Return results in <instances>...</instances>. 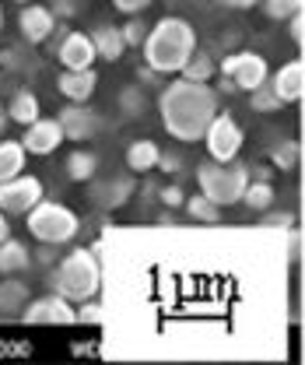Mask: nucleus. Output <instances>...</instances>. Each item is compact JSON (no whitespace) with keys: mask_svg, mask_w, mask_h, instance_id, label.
Returning <instances> with one entry per match:
<instances>
[{"mask_svg":"<svg viewBox=\"0 0 305 365\" xmlns=\"http://www.w3.org/2000/svg\"><path fill=\"white\" fill-rule=\"evenodd\" d=\"M182 81H197V85H211V78H214V56H207V53H193L186 63H182Z\"/></svg>","mask_w":305,"mask_h":365,"instance_id":"nucleus-21","label":"nucleus"},{"mask_svg":"<svg viewBox=\"0 0 305 365\" xmlns=\"http://www.w3.org/2000/svg\"><path fill=\"white\" fill-rule=\"evenodd\" d=\"M56 29V14L46 7V4H25L21 14H18V32L25 43H46Z\"/></svg>","mask_w":305,"mask_h":365,"instance_id":"nucleus-10","label":"nucleus"},{"mask_svg":"<svg viewBox=\"0 0 305 365\" xmlns=\"http://www.w3.org/2000/svg\"><path fill=\"white\" fill-rule=\"evenodd\" d=\"M56 295H63L67 302H85L95 299L102 288V264L91 250H74L60 260V267L53 274Z\"/></svg>","mask_w":305,"mask_h":365,"instance_id":"nucleus-3","label":"nucleus"},{"mask_svg":"<svg viewBox=\"0 0 305 365\" xmlns=\"http://www.w3.org/2000/svg\"><path fill=\"white\" fill-rule=\"evenodd\" d=\"M249 98H253V109H257V113H277V109L284 106V102H281V98L270 91V85L253 88V91H249Z\"/></svg>","mask_w":305,"mask_h":365,"instance_id":"nucleus-28","label":"nucleus"},{"mask_svg":"<svg viewBox=\"0 0 305 365\" xmlns=\"http://www.w3.org/2000/svg\"><path fill=\"white\" fill-rule=\"evenodd\" d=\"M162 162V151H158V144L155 140H133L130 148H127V169L130 173H151L155 165Z\"/></svg>","mask_w":305,"mask_h":365,"instance_id":"nucleus-17","label":"nucleus"},{"mask_svg":"<svg viewBox=\"0 0 305 365\" xmlns=\"http://www.w3.org/2000/svg\"><path fill=\"white\" fill-rule=\"evenodd\" d=\"M25 299H29L25 284H18V281H4V284H0V309H4V313L21 309V306H25Z\"/></svg>","mask_w":305,"mask_h":365,"instance_id":"nucleus-26","label":"nucleus"},{"mask_svg":"<svg viewBox=\"0 0 305 365\" xmlns=\"http://www.w3.org/2000/svg\"><path fill=\"white\" fill-rule=\"evenodd\" d=\"M14 4H29V0H14Z\"/></svg>","mask_w":305,"mask_h":365,"instance_id":"nucleus-38","label":"nucleus"},{"mask_svg":"<svg viewBox=\"0 0 305 365\" xmlns=\"http://www.w3.org/2000/svg\"><path fill=\"white\" fill-rule=\"evenodd\" d=\"M221 74L239 91H253L267 85V60L260 53H232L221 60Z\"/></svg>","mask_w":305,"mask_h":365,"instance_id":"nucleus-8","label":"nucleus"},{"mask_svg":"<svg viewBox=\"0 0 305 365\" xmlns=\"http://www.w3.org/2000/svg\"><path fill=\"white\" fill-rule=\"evenodd\" d=\"M29 264H32V253L18 239H4L0 242V274H21Z\"/></svg>","mask_w":305,"mask_h":365,"instance_id":"nucleus-18","label":"nucleus"},{"mask_svg":"<svg viewBox=\"0 0 305 365\" xmlns=\"http://www.w3.org/2000/svg\"><path fill=\"white\" fill-rule=\"evenodd\" d=\"M95 169H98V158H95L91 151H74V155L67 158V176L74 182H88L95 176Z\"/></svg>","mask_w":305,"mask_h":365,"instance_id":"nucleus-23","label":"nucleus"},{"mask_svg":"<svg viewBox=\"0 0 305 365\" xmlns=\"http://www.w3.org/2000/svg\"><path fill=\"white\" fill-rule=\"evenodd\" d=\"M288 36H291V43H299V46L305 43V18H302V11L288 18Z\"/></svg>","mask_w":305,"mask_h":365,"instance_id":"nucleus-30","label":"nucleus"},{"mask_svg":"<svg viewBox=\"0 0 305 365\" xmlns=\"http://www.w3.org/2000/svg\"><path fill=\"white\" fill-rule=\"evenodd\" d=\"M4 239H11V225H7V215L0 211V242H4Z\"/></svg>","mask_w":305,"mask_h":365,"instance_id":"nucleus-35","label":"nucleus"},{"mask_svg":"<svg viewBox=\"0 0 305 365\" xmlns=\"http://www.w3.org/2000/svg\"><path fill=\"white\" fill-rule=\"evenodd\" d=\"M60 144H63L60 120H46V116H39L36 123H29V127H25V137H21V148H25L29 155H53Z\"/></svg>","mask_w":305,"mask_h":365,"instance_id":"nucleus-11","label":"nucleus"},{"mask_svg":"<svg viewBox=\"0 0 305 365\" xmlns=\"http://www.w3.org/2000/svg\"><path fill=\"white\" fill-rule=\"evenodd\" d=\"M224 7H242V11H249V7H257L260 0H221Z\"/></svg>","mask_w":305,"mask_h":365,"instance_id":"nucleus-34","label":"nucleus"},{"mask_svg":"<svg viewBox=\"0 0 305 365\" xmlns=\"http://www.w3.org/2000/svg\"><path fill=\"white\" fill-rule=\"evenodd\" d=\"M56 120H60V127H63V140H88V137L102 127L98 113H91L85 102H71Z\"/></svg>","mask_w":305,"mask_h":365,"instance_id":"nucleus-12","label":"nucleus"},{"mask_svg":"<svg viewBox=\"0 0 305 365\" xmlns=\"http://www.w3.org/2000/svg\"><path fill=\"white\" fill-rule=\"evenodd\" d=\"M270 91H274L284 106L302 98V91H305V63H302V56H299V60H288V63H284V67L274 74Z\"/></svg>","mask_w":305,"mask_h":365,"instance_id":"nucleus-14","label":"nucleus"},{"mask_svg":"<svg viewBox=\"0 0 305 365\" xmlns=\"http://www.w3.org/2000/svg\"><path fill=\"white\" fill-rule=\"evenodd\" d=\"M56 85H60V95H63L67 102H88V98L95 95L98 78H95L91 67H88V71H63Z\"/></svg>","mask_w":305,"mask_h":365,"instance_id":"nucleus-15","label":"nucleus"},{"mask_svg":"<svg viewBox=\"0 0 305 365\" xmlns=\"http://www.w3.org/2000/svg\"><path fill=\"white\" fill-rule=\"evenodd\" d=\"M299 155H302V148H299V140H281L274 151H270V162L277 165V169H295L299 165Z\"/></svg>","mask_w":305,"mask_h":365,"instance_id":"nucleus-25","label":"nucleus"},{"mask_svg":"<svg viewBox=\"0 0 305 365\" xmlns=\"http://www.w3.org/2000/svg\"><path fill=\"white\" fill-rule=\"evenodd\" d=\"M7 120H14V123H21V127L36 123V120H39V98L29 88H21L11 98V106H7Z\"/></svg>","mask_w":305,"mask_h":365,"instance_id":"nucleus-19","label":"nucleus"},{"mask_svg":"<svg viewBox=\"0 0 305 365\" xmlns=\"http://www.w3.org/2000/svg\"><path fill=\"white\" fill-rule=\"evenodd\" d=\"M120 32H123V43H127V46L133 49V46L144 43V36H148V25H144L140 18H130V21H127V25H123Z\"/></svg>","mask_w":305,"mask_h":365,"instance_id":"nucleus-29","label":"nucleus"},{"mask_svg":"<svg viewBox=\"0 0 305 365\" xmlns=\"http://www.w3.org/2000/svg\"><path fill=\"white\" fill-rule=\"evenodd\" d=\"M4 123H7V109H0V130H4Z\"/></svg>","mask_w":305,"mask_h":365,"instance_id":"nucleus-36","label":"nucleus"},{"mask_svg":"<svg viewBox=\"0 0 305 365\" xmlns=\"http://www.w3.org/2000/svg\"><path fill=\"white\" fill-rule=\"evenodd\" d=\"M29 232L46 242V246H63V242H71L74 235H78V215L67 207V204H56V200H39L29 215Z\"/></svg>","mask_w":305,"mask_h":365,"instance_id":"nucleus-5","label":"nucleus"},{"mask_svg":"<svg viewBox=\"0 0 305 365\" xmlns=\"http://www.w3.org/2000/svg\"><path fill=\"white\" fill-rule=\"evenodd\" d=\"M204 148L211 155V162H235V155L242 151V127L228 116V113H214L207 130H204Z\"/></svg>","mask_w":305,"mask_h":365,"instance_id":"nucleus-6","label":"nucleus"},{"mask_svg":"<svg viewBox=\"0 0 305 365\" xmlns=\"http://www.w3.org/2000/svg\"><path fill=\"white\" fill-rule=\"evenodd\" d=\"M21 323H32V327L36 323H78V309L63 295H46V299H36L25 306Z\"/></svg>","mask_w":305,"mask_h":365,"instance_id":"nucleus-9","label":"nucleus"},{"mask_svg":"<svg viewBox=\"0 0 305 365\" xmlns=\"http://www.w3.org/2000/svg\"><path fill=\"white\" fill-rule=\"evenodd\" d=\"M249 180H253L249 169H246V165H235V162H204V165L197 169L200 193H204L211 204H218V207L239 204Z\"/></svg>","mask_w":305,"mask_h":365,"instance_id":"nucleus-4","label":"nucleus"},{"mask_svg":"<svg viewBox=\"0 0 305 365\" xmlns=\"http://www.w3.org/2000/svg\"><path fill=\"white\" fill-rule=\"evenodd\" d=\"M25 158L29 151L21 148V140H0V182L18 176L25 169Z\"/></svg>","mask_w":305,"mask_h":365,"instance_id":"nucleus-20","label":"nucleus"},{"mask_svg":"<svg viewBox=\"0 0 305 365\" xmlns=\"http://www.w3.org/2000/svg\"><path fill=\"white\" fill-rule=\"evenodd\" d=\"M91 46H95V56H102V60H109V63H116V60L127 53L123 32H120L116 25H98V29L91 32Z\"/></svg>","mask_w":305,"mask_h":365,"instance_id":"nucleus-16","label":"nucleus"},{"mask_svg":"<svg viewBox=\"0 0 305 365\" xmlns=\"http://www.w3.org/2000/svg\"><path fill=\"white\" fill-rule=\"evenodd\" d=\"M242 204L246 207H253V211H267L270 204H274V186L267 180H249L246 182V190H242Z\"/></svg>","mask_w":305,"mask_h":365,"instance_id":"nucleus-22","label":"nucleus"},{"mask_svg":"<svg viewBox=\"0 0 305 365\" xmlns=\"http://www.w3.org/2000/svg\"><path fill=\"white\" fill-rule=\"evenodd\" d=\"M56 56H60V63H63V71H88L98 56H95V46H91V36L85 32H71V36H63V43L56 49Z\"/></svg>","mask_w":305,"mask_h":365,"instance_id":"nucleus-13","label":"nucleus"},{"mask_svg":"<svg viewBox=\"0 0 305 365\" xmlns=\"http://www.w3.org/2000/svg\"><path fill=\"white\" fill-rule=\"evenodd\" d=\"M186 215H190V218H197V222H204V225H214V222L221 218V207L218 204H211L204 193H197V197H190V200H186Z\"/></svg>","mask_w":305,"mask_h":365,"instance_id":"nucleus-24","label":"nucleus"},{"mask_svg":"<svg viewBox=\"0 0 305 365\" xmlns=\"http://www.w3.org/2000/svg\"><path fill=\"white\" fill-rule=\"evenodd\" d=\"M144 63L155 74H179L182 63L197 53V32L186 18H162L144 36Z\"/></svg>","mask_w":305,"mask_h":365,"instance_id":"nucleus-2","label":"nucleus"},{"mask_svg":"<svg viewBox=\"0 0 305 365\" xmlns=\"http://www.w3.org/2000/svg\"><path fill=\"white\" fill-rule=\"evenodd\" d=\"M78 319H85V323H102V306H95L91 299H85V306H81Z\"/></svg>","mask_w":305,"mask_h":365,"instance_id":"nucleus-31","label":"nucleus"},{"mask_svg":"<svg viewBox=\"0 0 305 365\" xmlns=\"http://www.w3.org/2000/svg\"><path fill=\"white\" fill-rule=\"evenodd\" d=\"M116 4V11H123V14H140L151 0H113Z\"/></svg>","mask_w":305,"mask_h":365,"instance_id":"nucleus-32","label":"nucleus"},{"mask_svg":"<svg viewBox=\"0 0 305 365\" xmlns=\"http://www.w3.org/2000/svg\"><path fill=\"white\" fill-rule=\"evenodd\" d=\"M158 113L162 123L175 140H200L211 116L218 113V91L211 85H197V81H172L165 85L162 98H158Z\"/></svg>","mask_w":305,"mask_h":365,"instance_id":"nucleus-1","label":"nucleus"},{"mask_svg":"<svg viewBox=\"0 0 305 365\" xmlns=\"http://www.w3.org/2000/svg\"><path fill=\"white\" fill-rule=\"evenodd\" d=\"M43 200V182L29 173H18L0 182V211L4 215H29Z\"/></svg>","mask_w":305,"mask_h":365,"instance_id":"nucleus-7","label":"nucleus"},{"mask_svg":"<svg viewBox=\"0 0 305 365\" xmlns=\"http://www.w3.org/2000/svg\"><path fill=\"white\" fill-rule=\"evenodd\" d=\"M158 197H162V204H169V207H175V204H182V200H186V193H182L179 186H169V190H162Z\"/></svg>","mask_w":305,"mask_h":365,"instance_id":"nucleus-33","label":"nucleus"},{"mask_svg":"<svg viewBox=\"0 0 305 365\" xmlns=\"http://www.w3.org/2000/svg\"><path fill=\"white\" fill-rule=\"evenodd\" d=\"M0 29H4V7H0Z\"/></svg>","mask_w":305,"mask_h":365,"instance_id":"nucleus-37","label":"nucleus"},{"mask_svg":"<svg viewBox=\"0 0 305 365\" xmlns=\"http://www.w3.org/2000/svg\"><path fill=\"white\" fill-rule=\"evenodd\" d=\"M305 0H263V11H267V18H277V21H288L291 14H299L302 11Z\"/></svg>","mask_w":305,"mask_h":365,"instance_id":"nucleus-27","label":"nucleus"}]
</instances>
